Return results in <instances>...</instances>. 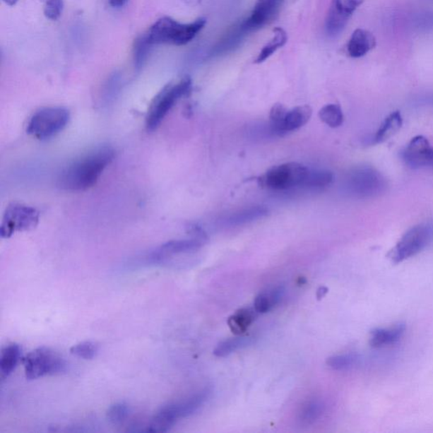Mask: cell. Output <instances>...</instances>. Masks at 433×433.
Masks as SVG:
<instances>
[{
	"label": "cell",
	"mask_w": 433,
	"mask_h": 433,
	"mask_svg": "<svg viewBox=\"0 0 433 433\" xmlns=\"http://www.w3.org/2000/svg\"><path fill=\"white\" fill-rule=\"evenodd\" d=\"M192 81L190 76H184L177 83H171L158 93L149 107L146 124L150 131L156 130L165 118L182 97L190 93Z\"/></svg>",
	"instance_id": "cell-3"
},
{
	"label": "cell",
	"mask_w": 433,
	"mask_h": 433,
	"mask_svg": "<svg viewBox=\"0 0 433 433\" xmlns=\"http://www.w3.org/2000/svg\"><path fill=\"white\" fill-rule=\"evenodd\" d=\"M287 41H288V35H287V32L284 29L281 28H276L274 29L272 40L260 51V53L257 55L255 63L261 64L267 61V59L271 57L278 49L284 47Z\"/></svg>",
	"instance_id": "cell-23"
},
{
	"label": "cell",
	"mask_w": 433,
	"mask_h": 433,
	"mask_svg": "<svg viewBox=\"0 0 433 433\" xmlns=\"http://www.w3.org/2000/svg\"><path fill=\"white\" fill-rule=\"evenodd\" d=\"M70 119V113L61 107H49L37 111L28 124V132L38 140L49 139L62 131Z\"/></svg>",
	"instance_id": "cell-7"
},
{
	"label": "cell",
	"mask_w": 433,
	"mask_h": 433,
	"mask_svg": "<svg viewBox=\"0 0 433 433\" xmlns=\"http://www.w3.org/2000/svg\"><path fill=\"white\" fill-rule=\"evenodd\" d=\"M98 351V345L92 341L80 343L72 347L71 353L80 358L92 360L96 357Z\"/></svg>",
	"instance_id": "cell-32"
},
{
	"label": "cell",
	"mask_w": 433,
	"mask_h": 433,
	"mask_svg": "<svg viewBox=\"0 0 433 433\" xmlns=\"http://www.w3.org/2000/svg\"><path fill=\"white\" fill-rule=\"evenodd\" d=\"M207 24V19L200 17L190 23H181L170 16L158 19L147 32L152 45H186L198 35Z\"/></svg>",
	"instance_id": "cell-2"
},
{
	"label": "cell",
	"mask_w": 433,
	"mask_h": 433,
	"mask_svg": "<svg viewBox=\"0 0 433 433\" xmlns=\"http://www.w3.org/2000/svg\"><path fill=\"white\" fill-rule=\"evenodd\" d=\"M268 209L263 206H252L247 208H242L239 211L230 214L223 218V225L227 227H237L245 225L253 221L259 220L267 216Z\"/></svg>",
	"instance_id": "cell-17"
},
{
	"label": "cell",
	"mask_w": 433,
	"mask_h": 433,
	"mask_svg": "<svg viewBox=\"0 0 433 433\" xmlns=\"http://www.w3.org/2000/svg\"><path fill=\"white\" fill-rule=\"evenodd\" d=\"M310 169L298 162H286L273 167L259 179V186L273 191L304 187Z\"/></svg>",
	"instance_id": "cell-5"
},
{
	"label": "cell",
	"mask_w": 433,
	"mask_h": 433,
	"mask_svg": "<svg viewBox=\"0 0 433 433\" xmlns=\"http://www.w3.org/2000/svg\"><path fill=\"white\" fill-rule=\"evenodd\" d=\"M365 0H332L325 20L328 35L338 37L344 32L353 13Z\"/></svg>",
	"instance_id": "cell-11"
},
{
	"label": "cell",
	"mask_w": 433,
	"mask_h": 433,
	"mask_svg": "<svg viewBox=\"0 0 433 433\" xmlns=\"http://www.w3.org/2000/svg\"><path fill=\"white\" fill-rule=\"evenodd\" d=\"M109 2L114 8H121L127 3V0H109Z\"/></svg>",
	"instance_id": "cell-34"
},
{
	"label": "cell",
	"mask_w": 433,
	"mask_h": 433,
	"mask_svg": "<svg viewBox=\"0 0 433 433\" xmlns=\"http://www.w3.org/2000/svg\"><path fill=\"white\" fill-rule=\"evenodd\" d=\"M403 119L401 114L398 111L389 114L383 124H381L379 131L372 139V143H381L391 138L392 136L401 130Z\"/></svg>",
	"instance_id": "cell-19"
},
{
	"label": "cell",
	"mask_w": 433,
	"mask_h": 433,
	"mask_svg": "<svg viewBox=\"0 0 433 433\" xmlns=\"http://www.w3.org/2000/svg\"><path fill=\"white\" fill-rule=\"evenodd\" d=\"M385 178L373 167L357 166L347 174L345 179V191L357 198H372L379 196L386 190Z\"/></svg>",
	"instance_id": "cell-4"
},
{
	"label": "cell",
	"mask_w": 433,
	"mask_h": 433,
	"mask_svg": "<svg viewBox=\"0 0 433 433\" xmlns=\"http://www.w3.org/2000/svg\"><path fill=\"white\" fill-rule=\"evenodd\" d=\"M207 242L206 239L194 237L187 239L170 241L153 251L148 256V261L154 265L168 263L174 256L188 254V253L198 251Z\"/></svg>",
	"instance_id": "cell-12"
},
{
	"label": "cell",
	"mask_w": 433,
	"mask_h": 433,
	"mask_svg": "<svg viewBox=\"0 0 433 433\" xmlns=\"http://www.w3.org/2000/svg\"><path fill=\"white\" fill-rule=\"evenodd\" d=\"M21 357V347L17 344H11L4 347L0 354V374L1 379H6L20 362Z\"/></svg>",
	"instance_id": "cell-20"
},
{
	"label": "cell",
	"mask_w": 433,
	"mask_h": 433,
	"mask_svg": "<svg viewBox=\"0 0 433 433\" xmlns=\"http://www.w3.org/2000/svg\"><path fill=\"white\" fill-rule=\"evenodd\" d=\"M23 364L25 376L29 380L61 374L67 367L61 355L47 347L32 350L24 357Z\"/></svg>",
	"instance_id": "cell-8"
},
{
	"label": "cell",
	"mask_w": 433,
	"mask_h": 433,
	"mask_svg": "<svg viewBox=\"0 0 433 433\" xmlns=\"http://www.w3.org/2000/svg\"><path fill=\"white\" fill-rule=\"evenodd\" d=\"M405 328V325L400 323L387 328L373 329L370 333L369 344L376 349L396 344L404 336Z\"/></svg>",
	"instance_id": "cell-16"
},
{
	"label": "cell",
	"mask_w": 433,
	"mask_h": 433,
	"mask_svg": "<svg viewBox=\"0 0 433 433\" xmlns=\"http://www.w3.org/2000/svg\"><path fill=\"white\" fill-rule=\"evenodd\" d=\"M376 45V38L372 32L358 28L351 35L347 45V51L350 57L361 58L374 49Z\"/></svg>",
	"instance_id": "cell-15"
},
{
	"label": "cell",
	"mask_w": 433,
	"mask_h": 433,
	"mask_svg": "<svg viewBox=\"0 0 433 433\" xmlns=\"http://www.w3.org/2000/svg\"><path fill=\"white\" fill-rule=\"evenodd\" d=\"M321 121L331 128H338L344 123V114L338 105H328L319 111Z\"/></svg>",
	"instance_id": "cell-28"
},
{
	"label": "cell",
	"mask_w": 433,
	"mask_h": 433,
	"mask_svg": "<svg viewBox=\"0 0 433 433\" xmlns=\"http://www.w3.org/2000/svg\"><path fill=\"white\" fill-rule=\"evenodd\" d=\"M130 413V407L126 403H117V404L111 405L109 410H107V419L111 423H121L126 421Z\"/></svg>",
	"instance_id": "cell-31"
},
{
	"label": "cell",
	"mask_w": 433,
	"mask_h": 433,
	"mask_svg": "<svg viewBox=\"0 0 433 433\" xmlns=\"http://www.w3.org/2000/svg\"><path fill=\"white\" fill-rule=\"evenodd\" d=\"M252 343V338L249 337H238L222 341L213 350V354L218 357H225L235 351L246 348Z\"/></svg>",
	"instance_id": "cell-26"
},
{
	"label": "cell",
	"mask_w": 433,
	"mask_h": 433,
	"mask_svg": "<svg viewBox=\"0 0 433 433\" xmlns=\"http://www.w3.org/2000/svg\"><path fill=\"white\" fill-rule=\"evenodd\" d=\"M152 46L147 33L136 38L133 44V61L136 71H139L144 66Z\"/></svg>",
	"instance_id": "cell-24"
},
{
	"label": "cell",
	"mask_w": 433,
	"mask_h": 433,
	"mask_svg": "<svg viewBox=\"0 0 433 433\" xmlns=\"http://www.w3.org/2000/svg\"><path fill=\"white\" fill-rule=\"evenodd\" d=\"M211 388H205L185 401L162 406L155 414L166 426L173 427L179 419L191 417L203 407L211 397Z\"/></svg>",
	"instance_id": "cell-10"
},
{
	"label": "cell",
	"mask_w": 433,
	"mask_h": 433,
	"mask_svg": "<svg viewBox=\"0 0 433 433\" xmlns=\"http://www.w3.org/2000/svg\"><path fill=\"white\" fill-rule=\"evenodd\" d=\"M433 242V223H423L413 227L403 235L388 253L392 263L398 264L410 259Z\"/></svg>",
	"instance_id": "cell-6"
},
{
	"label": "cell",
	"mask_w": 433,
	"mask_h": 433,
	"mask_svg": "<svg viewBox=\"0 0 433 433\" xmlns=\"http://www.w3.org/2000/svg\"><path fill=\"white\" fill-rule=\"evenodd\" d=\"M42 2H44V13L47 18L50 20H59L63 12V0H42Z\"/></svg>",
	"instance_id": "cell-33"
},
{
	"label": "cell",
	"mask_w": 433,
	"mask_h": 433,
	"mask_svg": "<svg viewBox=\"0 0 433 433\" xmlns=\"http://www.w3.org/2000/svg\"><path fill=\"white\" fill-rule=\"evenodd\" d=\"M361 362V357L357 354L350 353L333 355L326 361L328 367L336 371H347L352 369Z\"/></svg>",
	"instance_id": "cell-27"
},
{
	"label": "cell",
	"mask_w": 433,
	"mask_h": 433,
	"mask_svg": "<svg viewBox=\"0 0 433 433\" xmlns=\"http://www.w3.org/2000/svg\"><path fill=\"white\" fill-rule=\"evenodd\" d=\"M333 174L326 170H310L304 187L308 189H321L331 185Z\"/></svg>",
	"instance_id": "cell-29"
},
{
	"label": "cell",
	"mask_w": 433,
	"mask_h": 433,
	"mask_svg": "<svg viewBox=\"0 0 433 433\" xmlns=\"http://www.w3.org/2000/svg\"><path fill=\"white\" fill-rule=\"evenodd\" d=\"M312 109L310 106L303 105L287 111L283 131L284 134L298 130L310 121Z\"/></svg>",
	"instance_id": "cell-18"
},
{
	"label": "cell",
	"mask_w": 433,
	"mask_h": 433,
	"mask_svg": "<svg viewBox=\"0 0 433 433\" xmlns=\"http://www.w3.org/2000/svg\"><path fill=\"white\" fill-rule=\"evenodd\" d=\"M402 158L411 169L433 166V148L426 137L415 136L402 152Z\"/></svg>",
	"instance_id": "cell-14"
},
{
	"label": "cell",
	"mask_w": 433,
	"mask_h": 433,
	"mask_svg": "<svg viewBox=\"0 0 433 433\" xmlns=\"http://www.w3.org/2000/svg\"><path fill=\"white\" fill-rule=\"evenodd\" d=\"M285 0H257L251 16L243 21L248 33L267 27L275 20Z\"/></svg>",
	"instance_id": "cell-13"
},
{
	"label": "cell",
	"mask_w": 433,
	"mask_h": 433,
	"mask_svg": "<svg viewBox=\"0 0 433 433\" xmlns=\"http://www.w3.org/2000/svg\"><path fill=\"white\" fill-rule=\"evenodd\" d=\"M328 290L326 288V287H320L319 290L316 292V297L319 299H323L325 297V295L328 293Z\"/></svg>",
	"instance_id": "cell-35"
},
{
	"label": "cell",
	"mask_w": 433,
	"mask_h": 433,
	"mask_svg": "<svg viewBox=\"0 0 433 433\" xmlns=\"http://www.w3.org/2000/svg\"><path fill=\"white\" fill-rule=\"evenodd\" d=\"M114 158V150L107 146L93 150L62 171L59 187L70 191L88 190L95 185Z\"/></svg>",
	"instance_id": "cell-1"
},
{
	"label": "cell",
	"mask_w": 433,
	"mask_h": 433,
	"mask_svg": "<svg viewBox=\"0 0 433 433\" xmlns=\"http://www.w3.org/2000/svg\"><path fill=\"white\" fill-rule=\"evenodd\" d=\"M40 213L37 209L21 203L8 205L4 213L0 234L2 238H10L17 232L36 228Z\"/></svg>",
	"instance_id": "cell-9"
},
{
	"label": "cell",
	"mask_w": 433,
	"mask_h": 433,
	"mask_svg": "<svg viewBox=\"0 0 433 433\" xmlns=\"http://www.w3.org/2000/svg\"><path fill=\"white\" fill-rule=\"evenodd\" d=\"M326 410L325 403L321 400H311L302 407L299 421L306 424L314 423L321 417Z\"/></svg>",
	"instance_id": "cell-25"
},
{
	"label": "cell",
	"mask_w": 433,
	"mask_h": 433,
	"mask_svg": "<svg viewBox=\"0 0 433 433\" xmlns=\"http://www.w3.org/2000/svg\"><path fill=\"white\" fill-rule=\"evenodd\" d=\"M259 314L255 308H244L235 313L228 320L229 327L235 334L245 333Z\"/></svg>",
	"instance_id": "cell-22"
},
{
	"label": "cell",
	"mask_w": 433,
	"mask_h": 433,
	"mask_svg": "<svg viewBox=\"0 0 433 433\" xmlns=\"http://www.w3.org/2000/svg\"><path fill=\"white\" fill-rule=\"evenodd\" d=\"M287 111L288 109L281 104L274 105L270 110L268 126L273 136L285 135L283 131V126H284Z\"/></svg>",
	"instance_id": "cell-30"
},
{
	"label": "cell",
	"mask_w": 433,
	"mask_h": 433,
	"mask_svg": "<svg viewBox=\"0 0 433 433\" xmlns=\"http://www.w3.org/2000/svg\"><path fill=\"white\" fill-rule=\"evenodd\" d=\"M4 3L8 6H14L19 1V0H3Z\"/></svg>",
	"instance_id": "cell-36"
},
{
	"label": "cell",
	"mask_w": 433,
	"mask_h": 433,
	"mask_svg": "<svg viewBox=\"0 0 433 433\" xmlns=\"http://www.w3.org/2000/svg\"><path fill=\"white\" fill-rule=\"evenodd\" d=\"M285 295L284 287L278 286L268 292L257 295L254 302L255 310L259 313H267L282 301Z\"/></svg>",
	"instance_id": "cell-21"
}]
</instances>
